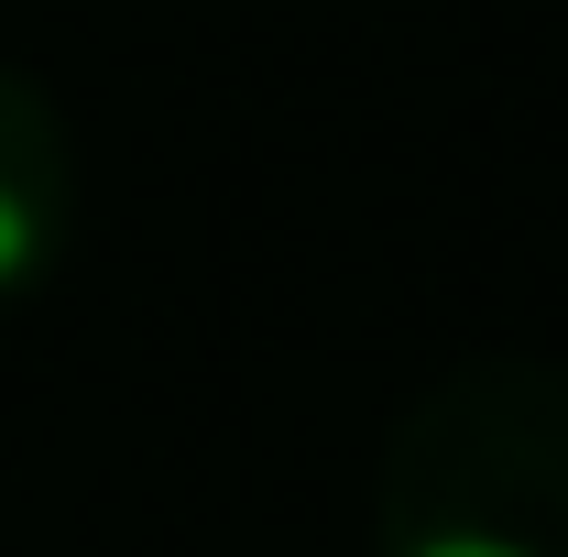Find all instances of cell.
<instances>
[{
	"label": "cell",
	"mask_w": 568,
	"mask_h": 557,
	"mask_svg": "<svg viewBox=\"0 0 568 557\" xmlns=\"http://www.w3.org/2000/svg\"><path fill=\"white\" fill-rule=\"evenodd\" d=\"M372 557H568V361H448L383 437Z\"/></svg>",
	"instance_id": "cell-1"
},
{
	"label": "cell",
	"mask_w": 568,
	"mask_h": 557,
	"mask_svg": "<svg viewBox=\"0 0 568 557\" xmlns=\"http://www.w3.org/2000/svg\"><path fill=\"white\" fill-rule=\"evenodd\" d=\"M77 230V153L55 99L33 88L22 67H0V295H33L55 274Z\"/></svg>",
	"instance_id": "cell-2"
}]
</instances>
